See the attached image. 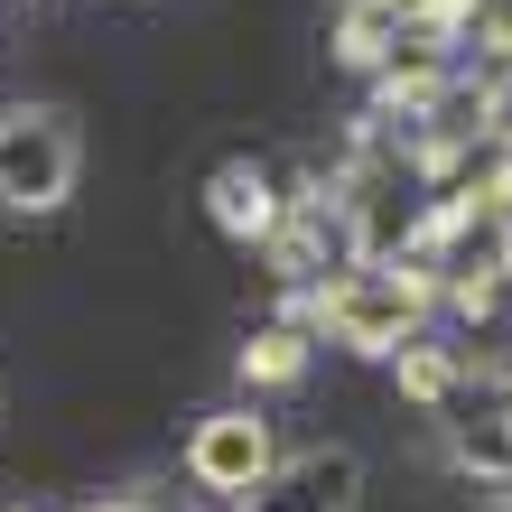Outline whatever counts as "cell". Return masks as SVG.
Returning <instances> with one entry per match:
<instances>
[{
  "label": "cell",
  "instance_id": "obj_9",
  "mask_svg": "<svg viewBox=\"0 0 512 512\" xmlns=\"http://www.w3.org/2000/svg\"><path fill=\"white\" fill-rule=\"evenodd\" d=\"M84 512H149L140 494H112V503H84Z\"/></svg>",
  "mask_w": 512,
  "mask_h": 512
},
{
  "label": "cell",
  "instance_id": "obj_8",
  "mask_svg": "<svg viewBox=\"0 0 512 512\" xmlns=\"http://www.w3.org/2000/svg\"><path fill=\"white\" fill-rule=\"evenodd\" d=\"M447 382H457V364H447V354H401V391H410V401H438Z\"/></svg>",
  "mask_w": 512,
  "mask_h": 512
},
{
  "label": "cell",
  "instance_id": "obj_6",
  "mask_svg": "<svg viewBox=\"0 0 512 512\" xmlns=\"http://www.w3.org/2000/svg\"><path fill=\"white\" fill-rule=\"evenodd\" d=\"M298 373H308V326H261V336L243 345V382L280 391V382H298Z\"/></svg>",
  "mask_w": 512,
  "mask_h": 512
},
{
  "label": "cell",
  "instance_id": "obj_7",
  "mask_svg": "<svg viewBox=\"0 0 512 512\" xmlns=\"http://www.w3.org/2000/svg\"><path fill=\"white\" fill-rule=\"evenodd\" d=\"M391 38H401V10H391V0H364V10H345L336 56H345V66H382V56H391Z\"/></svg>",
  "mask_w": 512,
  "mask_h": 512
},
{
  "label": "cell",
  "instance_id": "obj_2",
  "mask_svg": "<svg viewBox=\"0 0 512 512\" xmlns=\"http://www.w3.org/2000/svg\"><path fill=\"white\" fill-rule=\"evenodd\" d=\"M66 187H75L66 112H10V122H0V205L47 215V205H66Z\"/></svg>",
  "mask_w": 512,
  "mask_h": 512
},
{
  "label": "cell",
  "instance_id": "obj_3",
  "mask_svg": "<svg viewBox=\"0 0 512 512\" xmlns=\"http://www.w3.org/2000/svg\"><path fill=\"white\" fill-rule=\"evenodd\" d=\"M187 475H196L205 494H224V503H252V485L270 475V429H261L252 410H215L187 438Z\"/></svg>",
  "mask_w": 512,
  "mask_h": 512
},
{
  "label": "cell",
  "instance_id": "obj_1",
  "mask_svg": "<svg viewBox=\"0 0 512 512\" xmlns=\"http://www.w3.org/2000/svg\"><path fill=\"white\" fill-rule=\"evenodd\" d=\"M429 308V280H410V270H382V261H364V270H345V280H326L317 298H308V317L326 326L336 345H364V354H391L410 336V317Z\"/></svg>",
  "mask_w": 512,
  "mask_h": 512
},
{
  "label": "cell",
  "instance_id": "obj_4",
  "mask_svg": "<svg viewBox=\"0 0 512 512\" xmlns=\"http://www.w3.org/2000/svg\"><path fill=\"white\" fill-rule=\"evenodd\" d=\"M354 503V457L345 447H326V457H298L280 485H252V512H345Z\"/></svg>",
  "mask_w": 512,
  "mask_h": 512
},
{
  "label": "cell",
  "instance_id": "obj_5",
  "mask_svg": "<svg viewBox=\"0 0 512 512\" xmlns=\"http://www.w3.org/2000/svg\"><path fill=\"white\" fill-rule=\"evenodd\" d=\"M205 215H215V224L233 233V243H270L289 205L270 196V177H261L252 159H233V168H215V187H205Z\"/></svg>",
  "mask_w": 512,
  "mask_h": 512
}]
</instances>
